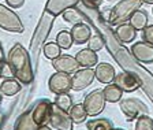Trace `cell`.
I'll return each mask as SVG.
<instances>
[{
	"mask_svg": "<svg viewBox=\"0 0 153 130\" xmlns=\"http://www.w3.org/2000/svg\"><path fill=\"white\" fill-rule=\"evenodd\" d=\"M130 52L138 63H153V45L145 41H138L130 47Z\"/></svg>",
	"mask_w": 153,
	"mask_h": 130,
	"instance_id": "30bf717a",
	"label": "cell"
},
{
	"mask_svg": "<svg viewBox=\"0 0 153 130\" xmlns=\"http://www.w3.org/2000/svg\"><path fill=\"white\" fill-rule=\"evenodd\" d=\"M52 67H53L56 71H64V73L68 74H74L78 69H81L79 63L76 62L75 56H71V55H59L57 58L52 59Z\"/></svg>",
	"mask_w": 153,
	"mask_h": 130,
	"instance_id": "8fae6325",
	"label": "cell"
},
{
	"mask_svg": "<svg viewBox=\"0 0 153 130\" xmlns=\"http://www.w3.org/2000/svg\"><path fill=\"white\" fill-rule=\"evenodd\" d=\"M52 102L49 99H40L32 107V117L38 127L42 125H49V111Z\"/></svg>",
	"mask_w": 153,
	"mask_h": 130,
	"instance_id": "9c48e42d",
	"label": "cell"
},
{
	"mask_svg": "<svg viewBox=\"0 0 153 130\" xmlns=\"http://www.w3.org/2000/svg\"><path fill=\"white\" fill-rule=\"evenodd\" d=\"M7 63L13 71L14 78H16L22 85H29L34 79V71L29 52L22 44L15 43L7 55Z\"/></svg>",
	"mask_w": 153,
	"mask_h": 130,
	"instance_id": "6da1fadb",
	"label": "cell"
},
{
	"mask_svg": "<svg viewBox=\"0 0 153 130\" xmlns=\"http://www.w3.org/2000/svg\"><path fill=\"white\" fill-rule=\"evenodd\" d=\"M49 126L56 130H73L74 122L71 121L68 112L52 103L51 111H49Z\"/></svg>",
	"mask_w": 153,
	"mask_h": 130,
	"instance_id": "8992f818",
	"label": "cell"
},
{
	"mask_svg": "<svg viewBox=\"0 0 153 130\" xmlns=\"http://www.w3.org/2000/svg\"><path fill=\"white\" fill-rule=\"evenodd\" d=\"M0 29L11 33L25 32V26L19 15L4 4H0Z\"/></svg>",
	"mask_w": 153,
	"mask_h": 130,
	"instance_id": "3957f363",
	"label": "cell"
},
{
	"mask_svg": "<svg viewBox=\"0 0 153 130\" xmlns=\"http://www.w3.org/2000/svg\"><path fill=\"white\" fill-rule=\"evenodd\" d=\"M119 105H120V111L127 118V121H134V119L138 118L140 115L149 112L148 105L137 97L120 99V100H119Z\"/></svg>",
	"mask_w": 153,
	"mask_h": 130,
	"instance_id": "277c9868",
	"label": "cell"
},
{
	"mask_svg": "<svg viewBox=\"0 0 153 130\" xmlns=\"http://www.w3.org/2000/svg\"><path fill=\"white\" fill-rule=\"evenodd\" d=\"M70 33H71V36H73L74 44L83 45L89 41L90 36H92V28L85 22H78V23H74L73 25Z\"/></svg>",
	"mask_w": 153,
	"mask_h": 130,
	"instance_id": "4fadbf2b",
	"label": "cell"
},
{
	"mask_svg": "<svg viewBox=\"0 0 153 130\" xmlns=\"http://www.w3.org/2000/svg\"><path fill=\"white\" fill-rule=\"evenodd\" d=\"M81 1L89 10H99L102 4V0H81Z\"/></svg>",
	"mask_w": 153,
	"mask_h": 130,
	"instance_id": "4dcf8cb0",
	"label": "cell"
},
{
	"mask_svg": "<svg viewBox=\"0 0 153 130\" xmlns=\"http://www.w3.org/2000/svg\"><path fill=\"white\" fill-rule=\"evenodd\" d=\"M1 102H3V97H1V93H0V105H1Z\"/></svg>",
	"mask_w": 153,
	"mask_h": 130,
	"instance_id": "e575fe53",
	"label": "cell"
},
{
	"mask_svg": "<svg viewBox=\"0 0 153 130\" xmlns=\"http://www.w3.org/2000/svg\"><path fill=\"white\" fill-rule=\"evenodd\" d=\"M152 13H153V10H152Z\"/></svg>",
	"mask_w": 153,
	"mask_h": 130,
	"instance_id": "d590c367",
	"label": "cell"
},
{
	"mask_svg": "<svg viewBox=\"0 0 153 130\" xmlns=\"http://www.w3.org/2000/svg\"><path fill=\"white\" fill-rule=\"evenodd\" d=\"M114 34L116 36V38L120 40L122 43L128 44V43L135 40V37H137V30L134 29V26L131 25L130 22H124V23H120V25L116 26Z\"/></svg>",
	"mask_w": 153,
	"mask_h": 130,
	"instance_id": "9a60e30c",
	"label": "cell"
},
{
	"mask_svg": "<svg viewBox=\"0 0 153 130\" xmlns=\"http://www.w3.org/2000/svg\"><path fill=\"white\" fill-rule=\"evenodd\" d=\"M62 16H63V19L67 23H71V25L78 23V22H83V18H85V15H83L82 11L78 10V8H75L74 6L64 10L63 13H62Z\"/></svg>",
	"mask_w": 153,
	"mask_h": 130,
	"instance_id": "ffe728a7",
	"label": "cell"
},
{
	"mask_svg": "<svg viewBox=\"0 0 153 130\" xmlns=\"http://www.w3.org/2000/svg\"><path fill=\"white\" fill-rule=\"evenodd\" d=\"M21 89H22V84L14 77L3 78V81L0 82V93L3 96H8V97L15 96L21 92Z\"/></svg>",
	"mask_w": 153,
	"mask_h": 130,
	"instance_id": "e0dca14e",
	"label": "cell"
},
{
	"mask_svg": "<svg viewBox=\"0 0 153 130\" xmlns=\"http://www.w3.org/2000/svg\"><path fill=\"white\" fill-rule=\"evenodd\" d=\"M56 43L62 49H70L71 45L74 44V40H73V36H71L70 32L62 30V32H59L56 36Z\"/></svg>",
	"mask_w": 153,
	"mask_h": 130,
	"instance_id": "cb8c5ba5",
	"label": "cell"
},
{
	"mask_svg": "<svg viewBox=\"0 0 153 130\" xmlns=\"http://www.w3.org/2000/svg\"><path fill=\"white\" fill-rule=\"evenodd\" d=\"M128 22L134 26V29H135L137 32L138 30L141 32V30L148 25V14H146V11H145V10L138 8L137 11L131 15V18H130Z\"/></svg>",
	"mask_w": 153,
	"mask_h": 130,
	"instance_id": "7402d4cb",
	"label": "cell"
},
{
	"mask_svg": "<svg viewBox=\"0 0 153 130\" xmlns=\"http://www.w3.org/2000/svg\"><path fill=\"white\" fill-rule=\"evenodd\" d=\"M105 103H107V100L104 97L102 89H94L85 96L83 107H85L86 114L89 117H97L104 111Z\"/></svg>",
	"mask_w": 153,
	"mask_h": 130,
	"instance_id": "5b68a950",
	"label": "cell"
},
{
	"mask_svg": "<svg viewBox=\"0 0 153 130\" xmlns=\"http://www.w3.org/2000/svg\"><path fill=\"white\" fill-rule=\"evenodd\" d=\"M102 93H104V97L108 103H119V100L123 97V90L115 82L107 84L105 88L102 89Z\"/></svg>",
	"mask_w": 153,
	"mask_h": 130,
	"instance_id": "d6986e66",
	"label": "cell"
},
{
	"mask_svg": "<svg viewBox=\"0 0 153 130\" xmlns=\"http://www.w3.org/2000/svg\"><path fill=\"white\" fill-rule=\"evenodd\" d=\"M55 104L57 105L59 108H62V110H64V111L68 112V110L71 108V105H73V97H71L70 95H68V92L66 93H59V95H56V97H55Z\"/></svg>",
	"mask_w": 153,
	"mask_h": 130,
	"instance_id": "d4e9b609",
	"label": "cell"
},
{
	"mask_svg": "<svg viewBox=\"0 0 153 130\" xmlns=\"http://www.w3.org/2000/svg\"><path fill=\"white\" fill-rule=\"evenodd\" d=\"M15 130H38V126L36 125L34 119L32 117V108L25 111L22 115H19L18 119L14 123Z\"/></svg>",
	"mask_w": 153,
	"mask_h": 130,
	"instance_id": "ac0fdd59",
	"label": "cell"
},
{
	"mask_svg": "<svg viewBox=\"0 0 153 130\" xmlns=\"http://www.w3.org/2000/svg\"><path fill=\"white\" fill-rule=\"evenodd\" d=\"M105 47V38L102 37L101 34H92L89 38V41H88V48H90V49H93V51L99 52L101 51L102 48Z\"/></svg>",
	"mask_w": 153,
	"mask_h": 130,
	"instance_id": "83f0119b",
	"label": "cell"
},
{
	"mask_svg": "<svg viewBox=\"0 0 153 130\" xmlns=\"http://www.w3.org/2000/svg\"><path fill=\"white\" fill-rule=\"evenodd\" d=\"M10 77H14V75L8 63H7V58L4 55L3 45L0 43V78H10Z\"/></svg>",
	"mask_w": 153,
	"mask_h": 130,
	"instance_id": "484cf974",
	"label": "cell"
},
{
	"mask_svg": "<svg viewBox=\"0 0 153 130\" xmlns=\"http://www.w3.org/2000/svg\"><path fill=\"white\" fill-rule=\"evenodd\" d=\"M134 127L135 130H153V119L146 114H142L138 117Z\"/></svg>",
	"mask_w": 153,
	"mask_h": 130,
	"instance_id": "f1b7e54d",
	"label": "cell"
},
{
	"mask_svg": "<svg viewBox=\"0 0 153 130\" xmlns=\"http://www.w3.org/2000/svg\"><path fill=\"white\" fill-rule=\"evenodd\" d=\"M96 79L94 69L93 67H83L78 69L71 77V90H83L93 84Z\"/></svg>",
	"mask_w": 153,
	"mask_h": 130,
	"instance_id": "ba28073f",
	"label": "cell"
},
{
	"mask_svg": "<svg viewBox=\"0 0 153 130\" xmlns=\"http://www.w3.org/2000/svg\"><path fill=\"white\" fill-rule=\"evenodd\" d=\"M114 82L116 84L123 92H127V93L135 92V90L141 86L140 82H138L137 77L134 75L133 73H130V71H126V70L115 75Z\"/></svg>",
	"mask_w": 153,
	"mask_h": 130,
	"instance_id": "7c38bea8",
	"label": "cell"
},
{
	"mask_svg": "<svg viewBox=\"0 0 153 130\" xmlns=\"http://www.w3.org/2000/svg\"><path fill=\"white\" fill-rule=\"evenodd\" d=\"M3 122H4V117H3V114L0 112V127H3Z\"/></svg>",
	"mask_w": 153,
	"mask_h": 130,
	"instance_id": "d6a6232c",
	"label": "cell"
},
{
	"mask_svg": "<svg viewBox=\"0 0 153 130\" xmlns=\"http://www.w3.org/2000/svg\"><path fill=\"white\" fill-rule=\"evenodd\" d=\"M42 52H44V56L47 59L52 61V59H55V58L60 55L62 48L57 45V43H47L44 45V48H42Z\"/></svg>",
	"mask_w": 153,
	"mask_h": 130,
	"instance_id": "4316f807",
	"label": "cell"
},
{
	"mask_svg": "<svg viewBox=\"0 0 153 130\" xmlns=\"http://www.w3.org/2000/svg\"><path fill=\"white\" fill-rule=\"evenodd\" d=\"M142 0H120L109 10V16L107 22L109 25H120V23L128 22L135 11L141 8Z\"/></svg>",
	"mask_w": 153,
	"mask_h": 130,
	"instance_id": "7a4b0ae2",
	"label": "cell"
},
{
	"mask_svg": "<svg viewBox=\"0 0 153 130\" xmlns=\"http://www.w3.org/2000/svg\"><path fill=\"white\" fill-rule=\"evenodd\" d=\"M142 3H145V4H153V0H142Z\"/></svg>",
	"mask_w": 153,
	"mask_h": 130,
	"instance_id": "836d02e7",
	"label": "cell"
},
{
	"mask_svg": "<svg viewBox=\"0 0 153 130\" xmlns=\"http://www.w3.org/2000/svg\"><path fill=\"white\" fill-rule=\"evenodd\" d=\"M141 33H142V41L153 45V25H146L141 30Z\"/></svg>",
	"mask_w": 153,
	"mask_h": 130,
	"instance_id": "f546056e",
	"label": "cell"
},
{
	"mask_svg": "<svg viewBox=\"0 0 153 130\" xmlns=\"http://www.w3.org/2000/svg\"><path fill=\"white\" fill-rule=\"evenodd\" d=\"M86 129L88 130H111L114 129V123H112L111 119H107V118H96V119L88 121Z\"/></svg>",
	"mask_w": 153,
	"mask_h": 130,
	"instance_id": "603a6c76",
	"label": "cell"
},
{
	"mask_svg": "<svg viewBox=\"0 0 153 130\" xmlns=\"http://www.w3.org/2000/svg\"><path fill=\"white\" fill-rule=\"evenodd\" d=\"M75 59L81 67H94L99 63L97 52L90 49V48H83V49L78 51L75 55Z\"/></svg>",
	"mask_w": 153,
	"mask_h": 130,
	"instance_id": "2e32d148",
	"label": "cell"
},
{
	"mask_svg": "<svg viewBox=\"0 0 153 130\" xmlns=\"http://www.w3.org/2000/svg\"><path fill=\"white\" fill-rule=\"evenodd\" d=\"M68 115H70L71 121L74 123H83L86 121V110L83 107V103H78V104H73L71 108L68 110Z\"/></svg>",
	"mask_w": 153,
	"mask_h": 130,
	"instance_id": "44dd1931",
	"label": "cell"
},
{
	"mask_svg": "<svg viewBox=\"0 0 153 130\" xmlns=\"http://www.w3.org/2000/svg\"><path fill=\"white\" fill-rule=\"evenodd\" d=\"M94 75L99 82L107 85V84L114 82V78L116 75V73H115V69L112 64L102 62V63H97L94 66Z\"/></svg>",
	"mask_w": 153,
	"mask_h": 130,
	"instance_id": "5bb4252c",
	"label": "cell"
},
{
	"mask_svg": "<svg viewBox=\"0 0 153 130\" xmlns=\"http://www.w3.org/2000/svg\"><path fill=\"white\" fill-rule=\"evenodd\" d=\"M6 3L11 8H21L25 4V0H6Z\"/></svg>",
	"mask_w": 153,
	"mask_h": 130,
	"instance_id": "1f68e13d",
	"label": "cell"
},
{
	"mask_svg": "<svg viewBox=\"0 0 153 130\" xmlns=\"http://www.w3.org/2000/svg\"><path fill=\"white\" fill-rule=\"evenodd\" d=\"M48 88L53 95L66 93L71 90V74L64 71H55L48 81Z\"/></svg>",
	"mask_w": 153,
	"mask_h": 130,
	"instance_id": "52a82bcc",
	"label": "cell"
}]
</instances>
